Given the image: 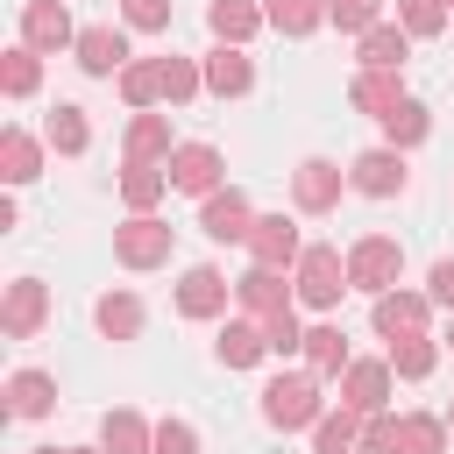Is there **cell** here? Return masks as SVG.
I'll use <instances>...</instances> for the list:
<instances>
[{"mask_svg":"<svg viewBox=\"0 0 454 454\" xmlns=\"http://www.w3.org/2000/svg\"><path fill=\"white\" fill-rule=\"evenodd\" d=\"M262 419H270L277 433H305V426H319V419H326V404H319V376H312V369H284V376H270V383H262Z\"/></svg>","mask_w":454,"mask_h":454,"instance_id":"obj_1","label":"cell"},{"mask_svg":"<svg viewBox=\"0 0 454 454\" xmlns=\"http://www.w3.org/2000/svg\"><path fill=\"white\" fill-rule=\"evenodd\" d=\"M291 291H298V305L333 312L340 291H355V284H348V255H340L333 241H312V248L298 255V270H291Z\"/></svg>","mask_w":454,"mask_h":454,"instance_id":"obj_2","label":"cell"},{"mask_svg":"<svg viewBox=\"0 0 454 454\" xmlns=\"http://www.w3.org/2000/svg\"><path fill=\"white\" fill-rule=\"evenodd\" d=\"M397 277H404V241H390V234H362V241L348 248V284H355V291L383 298V291H397Z\"/></svg>","mask_w":454,"mask_h":454,"instance_id":"obj_3","label":"cell"},{"mask_svg":"<svg viewBox=\"0 0 454 454\" xmlns=\"http://www.w3.org/2000/svg\"><path fill=\"white\" fill-rule=\"evenodd\" d=\"M170 220H156V213H135L128 227H114V262L121 270H156V262H170Z\"/></svg>","mask_w":454,"mask_h":454,"instance_id":"obj_4","label":"cell"},{"mask_svg":"<svg viewBox=\"0 0 454 454\" xmlns=\"http://www.w3.org/2000/svg\"><path fill=\"white\" fill-rule=\"evenodd\" d=\"M163 170H170V192H192V199H213L220 177H227V163H220L213 142H177Z\"/></svg>","mask_w":454,"mask_h":454,"instance_id":"obj_5","label":"cell"},{"mask_svg":"<svg viewBox=\"0 0 454 454\" xmlns=\"http://www.w3.org/2000/svg\"><path fill=\"white\" fill-rule=\"evenodd\" d=\"M348 184L362 192V199H397L404 184H411V170H404V149H362L355 163H348Z\"/></svg>","mask_w":454,"mask_h":454,"instance_id":"obj_6","label":"cell"},{"mask_svg":"<svg viewBox=\"0 0 454 454\" xmlns=\"http://www.w3.org/2000/svg\"><path fill=\"white\" fill-rule=\"evenodd\" d=\"M340 192H355V184H348V170H340L333 156H305V163L291 170V199H298L305 213H333Z\"/></svg>","mask_w":454,"mask_h":454,"instance_id":"obj_7","label":"cell"},{"mask_svg":"<svg viewBox=\"0 0 454 454\" xmlns=\"http://www.w3.org/2000/svg\"><path fill=\"white\" fill-rule=\"evenodd\" d=\"M21 43H28L35 57H50V50H78V28H71L64 0H28V7H21Z\"/></svg>","mask_w":454,"mask_h":454,"instance_id":"obj_8","label":"cell"},{"mask_svg":"<svg viewBox=\"0 0 454 454\" xmlns=\"http://www.w3.org/2000/svg\"><path fill=\"white\" fill-rule=\"evenodd\" d=\"M135 57H128V35L114 28V21H92V28H78V71L85 78H121Z\"/></svg>","mask_w":454,"mask_h":454,"instance_id":"obj_9","label":"cell"},{"mask_svg":"<svg viewBox=\"0 0 454 454\" xmlns=\"http://www.w3.org/2000/svg\"><path fill=\"white\" fill-rule=\"evenodd\" d=\"M248 255H255V270H298V255H305V241H298V227H291L284 213H255V234H248Z\"/></svg>","mask_w":454,"mask_h":454,"instance_id":"obj_10","label":"cell"},{"mask_svg":"<svg viewBox=\"0 0 454 454\" xmlns=\"http://www.w3.org/2000/svg\"><path fill=\"white\" fill-rule=\"evenodd\" d=\"M227 298H234V284H227L213 262H192V270L177 277V312H184V319H220Z\"/></svg>","mask_w":454,"mask_h":454,"instance_id":"obj_11","label":"cell"},{"mask_svg":"<svg viewBox=\"0 0 454 454\" xmlns=\"http://www.w3.org/2000/svg\"><path fill=\"white\" fill-rule=\"evenodd\" d=\"M43 319H50V284H43V277H14L7 298H0V326H7V340H28Z\"/></svg>","mask_w":454,"mask_h":454,"instance_id":"obj_12","label":"cell"},{"mask_svg":"<svg viewBox=\"0 0 454 454\" xmlns=\"http://www.w3.org/2000/svg\"><path fill=\"white\" fill-rule=\"evenodd\" d=\"M199 234L206 241H248L255 234V213H248V199L227 184V192H213L206 206H199Z\"/></svg>","mask_w":454,"mask_h":454,"instance_id":"obj_13","label":"cell"},{"mask_svg":"<svg viewBox=\"0 0 454 454\" xmlns=\"http://www.w3.org/2000/svg\"><path fill=\"white\" fill-rule=\"evenodd\" d=\"M390 362H348V376H340V404L348 411H362V419H376L383 404H390Z\"/></svg>","mask_w":454,"mask_h":454,"instance_id":"obj_14","label":"cell"},{"mask_svg":"<svg viewBox=\"0 0 454 454\" xmlns=\"http://www.w3.org/2000/svg\"><path fill=\"white\" fill-rule=\"evenodd\" d=\"M426 312H433L426 291H383L376 298V333L383 340H411V333H426Z\"/></svg>","mask_w":454,"mask_h":454,"instance_id":"obj_15","label":"cell"},{"mask_svg":"<svg viewBox=\"0 0 454 454\" xmlns=\"http://www.w3.org/2000/svg\"><path fill=\"white\" fill-rule=\"evenodd\" d=\"M255 85V64H248V50H234V43H213L206 50V92L213 99H241Z\"/></svg>","mask_w":454,"mask_h":454,"instance_id":"obj_16","label":"cell"},{"mask_svg":"<svg viewBox=\"0 0 454 454\" xmlns=\"http://www.w3.org/2000/svg\"><path fill=\"white\" fill-rule=\"evenodd\" d=\"M234 298H241L248 319H277V312H291V284H284V270H248V277H234Z\"/></svg>","mask_w":454,"mask_h":454,"instance_id":"obj_17","label":"cell"},{"mask_svg":"<svg viewBox=\"0 0 454 454\" xmlns=\"http://www.w3.org/2000/svg\"><path fill=\"white\" fill-rule=\"evenodd\" d=\"M213 355H220L227 369H255V362L270 355V340H262V319H227V326H220V340H213Z\"/></svg>","mask_w":454,"mask_h":454,"instance_id":"obj_18","label":"cell"},{"mask_svg":"<svg viewBox=\"0 0 454 454\" xmlns=\"http://www.w3.org/2000/svg\"><path fill=\"white\" fill-rule=\"evenodd\" d=\"M404 57H411L404 21H376V28L362 35V71H404Z\"/></svg>","mask_w":454,"mask_h":454,"instance_id":"obj_19","label":"cell"},{"mask_svg":"<svg viewBox=\"0 0 454 454\" xmlns=\"http://www.w3.org/2000/svg\"><path fill=\"white\" fill-rule=\"evenodd\" d=\"M348 99L369 114V121H383L397 99H404V71H355V85H348Z\"/></svg>","mask_w":454,"mask_h":454,"instance_id":"obj_20","label":"cell"},{"mask_svg":"<svg viewBox=\"0 0 454 454\" xmlns=\"http://www.w3.org/2000/svg\"><path fill=\"white\" fill-rule=\"evenodd\" d=\"M348 362H355V355H348V333H340V326H326V319L305 326V369H312V376H348Z\"/></svg>","mask_w":454,"mask_h":454,"instance_id":"obj_21","label":"cell"},{"mask_svg":"<svg viewBox=\"0 0 454 454\" xmlns=\"http://www.w3.org/2000/svg\"><path fill=\"white\" fill-rule=\"evenodd\" d=\"M57 404V376H43V369H14L7 376V411L14 419H43Z\"/></svg>","mask_w":454,"mask_h":454,"instance_id":"obj_22","label":"cell"},{"mask_svg":"<svg viewBox=\"0 0 454 454\" xmlns=\"http://www.w3.org/2000/svg\"><path fill=\"white\" fill-rule=\"evenodd\" d=\"M206 21H213V35H220V43H234V50H241L255 28H270V14H262L255 0H213V7H206Z\"/></svg>","mask_w":454,"mask_h":454,"instance_id":"obj_23","label":"cell"},{"mask_svg":"<svg viewBox=\"0 0 454 454\" xmlns=\"http://www.w3.org/2000/svg\"><path fill=\"white\" fill-rule=\"evenodd\" d=\"M99 447H106V454H149V447H156V426H149L142 411H106V419H99Z\"/></svg>","mask_w":454,"mask_h":454,"instance_id":"obj_24","label":"cell"},{"mask_svg":"<svg viewBox=\"0 0 454 454\" xmlns=\"http://www.w3.org/2000/svg\"><path fill=\"white\" fill-rule=\"evenodd\" d=\"M170 121L163 114H135L128 121V163H170Z\"/></svg>","mask_w":454,"mask_h":454,"instance_id":"obj_25","label":"cell"},{"mask_svg":"<svg viewBox=\"0 0 454 454\" xmlns=\"http://www.w3.org/2000/svg\"><path fill=\"white\" fill-rule=\"evenodd\" d=\"M362 426H369V419H362V411H348V404H340V411H326V419L312 426V454H362Z\"/></svg>","mask_w":454,"mask_h":454,"instance_id":"obj_26","label":"cell"},{"mask_svg":"<svg viewBox=\"0 0 454 454\" xmlns=\"http://www.w3.org/2000/svg\"><path fill=\"white\" fill-rule=\"evenodd\" d=\"M92 319H99L106 340H135V333H142V298H135V291H106V298L92 305Z\"/></svg>","mask_w":454,"mask_h":454,"instance_id":"obj_27","label":"cell"},{"mask_svg":"<svg viewBox=\"0 0 454 454\" xmlns=\"http://www.w3.org/2000/svg\"><path fill=\"white\" fill-rule=\"evenodd\" d=\"M121 99H128L135 114H149V106L163 99V57H135V64L121 71Z\"/></svg>","mask_w":454,"mask_h":454,"instance_id":"obj_28","label":"cell"},{"mask_svg":"<svg viewBox=\"0 0 454 454\" xmlns=\"http://www.w3.org/2000/svg\"><path fill=\"white\" fill-rule=\"evenodd\" d=\"M426 135H433V114L404 92V99L383 114V142H390V149H411V142H426Z\"/></svg>","mask_w":454,"mask_h":454,"instance_id":"obj_29","label":"cell"},{"mask_svg":"<svg viewBox=\"0 0 454 454\" xmlns=\"http://www.w3.org/2000/svg\"><path fill=\"white\" fill-rule=\"evenodd\" d=\"M163 192H170V170H156V163H128V170H121V199H128V213H156Z\"/></svg>","mask_w":454,"mask_h":454,"instance_id":"obj_30","label":"cell"},{"mask_svg":"<svg viewBox=\"0 0 454 454\" xmlns=\"http://www.w3.org/2000/svg\"><path fill=\"white\" fill-rule=\"evenodd\" d=\"M397 454H447V419L404 411V419H397Z\"/></svg>","mask_w":454,"mask_h":454,"instance_id":"obj_31","label":"cell"},{"mask_svg":"<svg viewBox=\"0 0 454 454\" xmlns=\"http://www.w3.org/2000/svg\"><path fill=\"white\" fill-rule=\"evenodd\" d=\"M262 14H270V28H277V35H291V43H298V35H312V28L326 21V0H262Z\"/></svg>","mask_w":454,"mask_h":454,"instance_id":"obj_32","label":"cell"},{"mask_svg":"<svg viewBox=\"0 0 454 454\" xmlns=\"http://www.w3.org/2000/svg\"><path fill=\"white\" fill-rule=\"evenodd\" d=\"M35 170H43V149H35V135L7 128V135H0V177H7V184H28Z\"/></svg>","mask_w":454,"mask_h":454,"instance_id":"obj_33","label":"cell"},{"mask_svg":"<svg viewBox=\"0 0 454 454\" xmlns=\"http://www.w3.org/2000/svg\"><path fill=\"white\" fill-rule=\"evenodd\" d=\"M390 376H404V383H419V376H433V362H440V340H426V333H411V340H390Z\"/></svg>","mask_w":454,"mask_h":454,"instance_id":"obj_34","label":"cell"},{"mask_svg":"<svg viewBox=\"0 0 454 454\" xmlns=\"http://www.w3.org/2000/svg\"><path fill=\"white\" fill-rule=\"evenodd\" d=\"M0 85H7V99H28V92L43 85V57H35L28 43H14V50L0 57Z\"/></svg>","mask_w":454,"mask_h":454,"instance_id":"obj_35","label":"cell"},{"mask_svg":"<svg viewBox=\"0 0 454 454\" xmlns=\"http://www.w3.org/2000/svg\"><path fill=\"white\" fill-rule=\"evenodd\" d=\"M85 142H92L85 106H57V114H50V149H57V156H85Z\"/></svg>","mask_w":454,"mask_h":454,"instance_id":"obj_36","label":"cell"},{"mask_svg":"<svg viewBox=\"0 0 454 454\" xmlns=\"http://www.w3.org/2000/svg\"><path fill=\"white\" fill-rule=\"evenodd\" d=\"M326 21H333L340 35H369V28L383 21V0H326Z\"/></svg>","mask_w":454,"mask_h":454,"instance_id":"obj_37","label":"cell"},{"mask_svg":"<svg viewBox=\"0 0 454 454\" xmlns=\"http://www.w3.org/2000/svg\"><path fill=\"white\" fill-rule=\"evenodd\" d=\"M199 85H206V64H192V57H163V99H170V106H184Z\"/></svg>","mask_w":454,"mask_h":454,"instance_id":"obj_38","label":"cell"},{"mask_svg":"<svg viewBox=\"0 0 454 454\" xmlns=\"http://www.w3.org/2000/svg\"><path fill=\"white\" fill-rule=\"evenodd\" d=\"M447 0H397V21H404V35H440L447 28Z\"/></svg>","mask_w":454,"mask_h":454,"instance_id":"obj_39","label":"cell"},{"mask_svg":"<svg viewBox=\"0 0 454 454\" xmlns=\"http://www.w3.org/2000/svg\"><path fill=\"white\" fill-rule=\"evenodd\" d=\"M262 340H270V355H305V326H298V312L262 319Z\"/></svg>","mask_w":454,"mask_h":454,"instance_id":"obj_40","label":"cell"},{"mask_svg":"<svg viewBox=\"0 0 454 454\" xmlns=\"http://www.w3.org/2000/svg\"><path fill=\"white\" fill-rule=\"evenodd\" d=\"M121 21L142 28V35H163L170 28V0H121Z\"/></svg>","mask_w":454,"mask_h":454,"instance_id":"obj_41","label":"cell"},{"mask_svg":"<svg viewBox=\"0 0 454 454\" xmlns=\"http://www.w3.org/2000/svg\"><path fill=\"white\" fill-rule=\"evenodd\" d=\"M149 454H199V433H192V419H163Z\"/></svg>","mask_w":454,"mask_h":454,"instance_id":"obj_42","label":"cell"},{"mask_svg":"<svg viewBox=\"0 0 454 454\" xmlns=\"http://www.w3.org/2000/svg\"><path fill=\"white\" fill-rule=\"evenodd\" d=\"M362 454H397V419H383V411H376V419L362 426Z\"/></svg>","mask_w":454,"mask_h":454,"instance_id":"obj_43","label":"cell"},{"mask_svg":"<svg viewBox=\"0 0 454 454\" xmlns=\"http://www.w3.org/2000/svg\"><path fill=\"white\" fill-rule=\"evenodd\" d=\"M426 298H433V305H447V312H454V255H440V262H433V270H426Z\"/></svg>","mask_w":454,"mask_h":454,"instance_id":"obj_44","label":"cell"},{"mask_svg":"<svg viewBox=\"0 0 454 454\" xmlns=\"http://www.w3.org/2000/svg\"><path fill=\"white\" fill-rule=\"evenodd\" d=\"M35 454H106V447H35Z\"/></svg>","mask_w":454,"mask_h":454,"instance_id":"obj_45","label":"cell"},{"mask_svg":"<svg viewBox=\"0 0 454 454\" xmlns=\"http://www.w3.org/2000/svg\"><path fill=\"white\" fill-rule=\"evenodd\" d=\"M447 348H454V319H447Z\"/></svg>","mask_w":454,"mask_h":454,"instance_id":"obj_46","label":"cell"},{"mask_svg":"<svg viewBox=\"0 0 454 454\" xmlns=\"http://www.w3.org/2000/svg\"><path fill=\"white\" fill-rule=\"evenodd\" d=\"M447 433H454V404H447Z\"/></svg>","mask_w":454,"mask_h":454,"instance_id":"obj_47","label":"cell"},{"mask_svg":"<svg viewBox=\"0 0 454 454\" xmlns=\"http://www.w3.org/2000/svg\"><path fill=\"white\" fill-rule=\"evenodd\" d=\"M447 7H454V0H447Z\"/></svg>","mask_w":454,"mask_h":454,"instance_id":"obj_48","label":"cell"}]
</instances>
